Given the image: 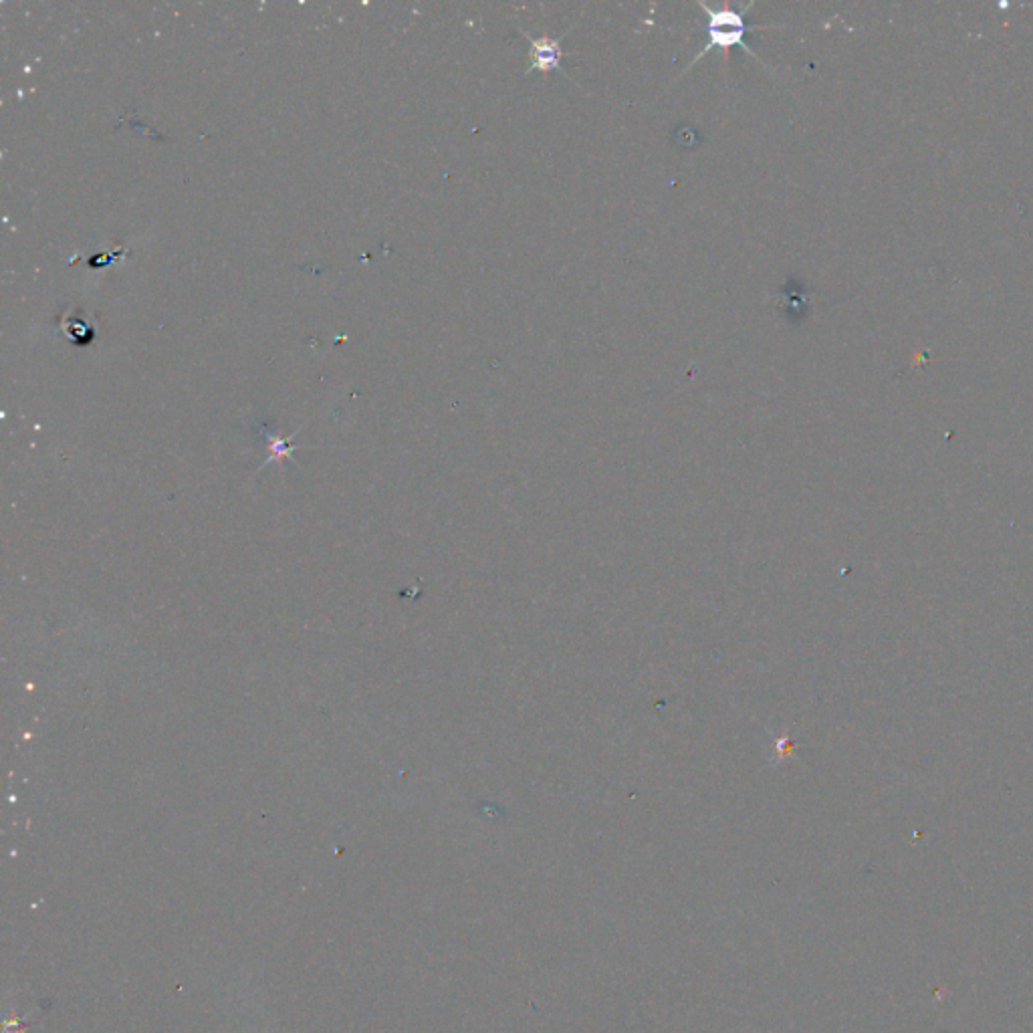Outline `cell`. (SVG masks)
I'll return each mask as SVG.
<instances>
[{
	"mask_svg": "<svg viewBox=\"0 0 1033 1033\" xmlns=\"http://www.w3.org/2000/svg\"><path fill=\"white\" fill-rule=\"evenodd\" d=\"M697 5H699V7L707 13V17H709V25H707L709 41H707V45L699 51V55L691 61V65H688V67L684 69V73H686L688 69H691V67H695V65H697L703 57H707L713 49H723V51H725V59H727V55H729V51H731L733 47H741L747 55H751L753 59H757V61L761 63V59H759V57L753 53V49L745 43V37H747V33H749V27H747V23H745V15H747V11H751V9H753V5H755V3H749V5H745V7H743V9H739V11H735V9H719V11H715V9H711L709 5H705V3H697ZM761 65H763V63H761ZM684 73H682V75H684Z\"/></svg>",
	"mask_w": 1033,
	"mask_h": 1033,
	"instance_id": "obj_1",
	"label": "cell"
},
{
	"mask_svg": "<svg viewBox=\"0 0 1033 1033\" xmlns=\"http://www.w3.org/2000/svg\"><path fill=\"white\" fill-rule=\"evenodd\" d=\"M523 37L531 45L529 67H527L525 75H531L533 71H541V73L561 71V59H563L561 41L567 37V33H563L561 37H539V39H533L531 35L523 33Z\"/></svg>",
	"mask_w": 1033,
	"mask_h": 1033,
	"instance_id": "obj_2",
	"label": "cell"
}]
</instances>
